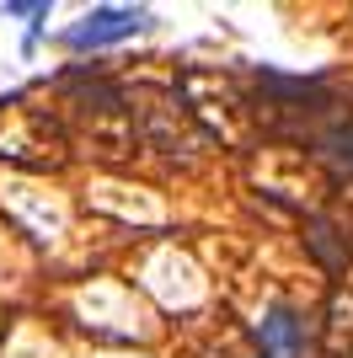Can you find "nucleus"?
Returning <instances> with one entry per match:
<instances>
[{"instance_id":"nucleus-1","label":"nucleus","mask_w":353,"mask_h":358,"mask_svg":"<svg viewBox=\"0 0 353 358\" xmlns=\"http://www.w3.org/2000/svg\"><path fill=\"white\" fill-rule=\"evenodd\" d=\"M145 22H150V16L134 11V6H102V11L81 16V22L64 32V43H70V48H102V43H118V38H134Z\"/></svg>"},{"instance_id":"nucleus-2","label":"nucleus","mask_w":353,"mask_h":358,"mask_svg":"<svg viewBox=\"0 0 353 358\" xmlns=\"http://www.w3.org/2000/svg\"><path fill=\"white\" fill-rule=\"evenodd\" d=\"M257 337H263V358H300L305 348V321L294 310H268L257 321Z\"/></svg>"}]
</instances>
